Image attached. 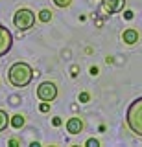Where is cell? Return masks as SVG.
<instances>
[{
	"instance_id": "12",
	"label": "cell",
	"mask_w": 142,
	"mask_h": 147,
	"mask_svg": "<svg viewBox=\"0 0 142 147\" xmlns=\"http://www.w3.org/2000/svg\"><path fill=\"white\" fill-rule=\"evenodd\" d=\"M70 2H72V0H54V4H56L57 7H68Z\"/></svg>"
},
{
	"instance_id": "4",
	"label": "cell",
	"mask_w": 142,
	"mask_h": 147,
	"mask_svg": "<svg viewBox=\"0 0 142 147\" xmlns=\"http://www.w3.org/2000/svg\"><path fill=\"white\" fill-rule=\"evenodd\" d=\"M37 98L41 101H48V103H52V101L57 98V86H56V83L43 81L37 86Z\"/></svg>"
},
{
	"instance_id": "13",
	"label": "cell",
	"mask_w": 142,
	"mask_h": 147,
	"mask_svg": "<svg viewBox=\"0 0 142 147\" xmlns=\"http://www.w3.org/2000/svg\"><path fill=\"white\" fill-rule=\"evenodd\" d=\"M85 145H87V147H98V145H100V142L96 140V138H89V140L85 142Z\"/></svg>"
},
{
	"instance_id": "19",
	"label": "cell",
	"mask_w": 142,
	"mask_h": 147,
	"mask_svg": "<svg viewBox=\"0 0 142 147\" xmlns=\"http://www.w3.org/2000/svg\"><path fill=\"white\" fill-rule=\"evenodd\" d=\"M90 74H92V76H96V74H98V68L92 66V68H90Z\"/></svg>"
},
{
	"instance_id": "7",
	"label": "cell",
	"mask_w": 142,
	"mask_h": 147,
	"mask_svg": "<svg viewBox=\"0 0 142 147\" xmlns=\"http://www.w3.org/2000/svg\"><path fill=\"white\" fill-rule=\"evenodd\" d=\"M67 131L70 132V134H79V132H83V121H81V118H70L67 121Z\"/></svg>"
},
{
	"instance_id": "16",
	"label": "cell",
	"mask_w": 142,
	"mask_h": 147,
	"mask_svg": "<svg viewBox=\"0 0 142 147\" xmlns=\"http://www.w3.org/2000/svg\"><path fill=\"white\" fill-rule=\"evenodd\" d=\"M124 17H126L127 20H131V18H133V11H124Z\"/></svg>"
},
{
	"instance_id": "17",
	"label": "cell",
	"mask_w": 142,
	"mask_h": 147,
	"mask_svg": "<svg viewBox=\"0 0 142 147\" xmlns=\"http://www.w3.org/2000/svg\"><path fill=\"white\" fill-rule=\"evenodd\" d=\"M52 123H54L56 127H59V125H61V118H54V119H52Z\"/></svg>"
},
{
	"instance_id": "6",
	"label": "cell",
	"mask_w": 142,
	"mask_h": 147,
	"mask_svg": "<svg viewBox=\"0 0 142 147\" xmlns=\"http://www.w3.org/2000/svg\"><path fill=\"white\" fill-rule=\"evenodd\" d=\"M124 6H126V0H102V7L109 13V15L120 13L124 9Z\"/></svg>"
},
{
	"instance_id": "5",
	"label": "cell",
	"mask_w": 142,
	"mask_h": 147,
	"mask_svg": "<svg viewBox=\"0 0 142 147\" xmlns=\"http://www.w3.org/2000/svg\"><path fill=\"white\" fill-rule=\"evenodd\" d=\"M13 46V35L6 26L0 24V57H4Z\"/></svg>"
},
{
	"instance_id": "9",
	"label": "cell",
	"mask_w": 142,
	"mask_h": 147,
	"mask_svg": "<svg viewBox=\"0 0 142 147\" xmlns=\"http://www.w3.org/2000/svg\"><path fill=\"white\" fill-rule=\"evenodd\" d=\"M7 125H10V114H7L6 110H2V109H0V132H2V131H6Z\"/></svg>"
},
{
	"instance_id": "8",
	"label": "cell",
	"mask_w": 142,
	"mask_h": 147,
	"mask_svg": "<svg viewBox=\"0 0 142 147\" xmlns=\"http://www.w3.org/2000/svg\"><path fill=\"white\" fill-rule=\"evenodd\" d=\"M122 40L126 44H135V42H139V31L137 30H133V28H127L126 31L122 33Z\"/></svg>"
},
{
	"instance_id": "1",
	"label": "cell",
	"mask_w": 142,
	"mask_h": 147,
	"mask_svg": "<svg viewBox=\"0 0 142 147\" xmlns=\"http://www.w3.org/2000/svg\"><path fill=\"white\" fill-rule=\"evenodd\" d=\"M33 79V68L28 63H13L7 70V81L17 88H24L28 86Z\"/></svg>"
},
{
	"instance_id": "11",
	"label": "cell",
	"mask_w": 142,
	"mask_h": 147,
	"mask_svg": "<svg viewBox=\"0 0 142 147\" xmlns=\"http://www.w3.org/2000/svg\"><path fill=\"white\" fill-rule=\"evenodd\" d=\"M39 20L41 22H50L52 20V11H50V9H41L39 11Z\"/></svg>"
},
{
	"instance_id": "3",
	"label": "cell",
	"mask_w": 142,
	"mask_h": 147,
	"mask_svg": "<svg viewBox=\"0 0 142 147\" xmlns=\"http://www.w3.org/2000/svg\"><path fill=\"white\" fill-rule=\"evenodd\" d=\"M13 24H15V28H19V31H28L35 24V13L31 9L20 7L13 17Z\"/></svg>"
},
{
	"instance_id": "15",
	"label": "cell",
	"mask_w": 142,
	"mask_h": 147,
	"mask_svg": "<svg viewBox=\"0 0 142 147\" xmlns=\"http://www.w3.org/2000/svg\"><path fill=\"white\" fill-rule=\"evenodd\" d=\"M89 98H90V96L87 94V92H81V94H79V101H81V103H87V101H89Z\"/></svg>"
},
{
	"instance_id": "2",
	"label": "cell",
	"mask_w": 142,
	"mask_h": 147,
	"mask_svg": "<svg viewBox=\"0 0 142 147\" xmlns=\"http://www.w3.org/2000/svg\"><path fill=\"white\" fill-rule=\"evenodd\" d=\"M126 121L129 131H133V134L142 136V98H137L135 101H131V105L127 107V112H126Z\"/></svg>"
},
{
	"instance_id": "18",
	"label": "cell",
	"mask_w": 142,
	"mask_h": 147,
	"mask_svg": "<svg viewBox=\"0 0 142 147\" xmlns=\"http://www.w3.org/2000/svg\"><path fill=\"white\" fill-rule=\"evenodd\" d=\"M10 145L11 147H17V145H19V142H17V140H10Z\"/></svg>"
},
{
	"instance_id": "14",
	"label": "cell",
	"mask_w": 142,
	"mask_h": 147,
	"mask_svg": "<svg viewBox=\"0 0 142 147\" xmlns=\"http://www.w3.org/2000/svg\"><path fill=\"white\" fill-rule=\"evenodd\" d=\"M39 110H41V112H48V110H50V103H48V101H43V103L39 105Z\"/></svg>"
},
{
	"instance_id": "10",
	"label": "cell",
	"mask_w": 142,
	"mask_h": 147,
	"mask_svg": "<svg viewBox=\"0 0 142 147\" xmlns=\"http://www.w3.org/2000/svg\"><path fill=\"white\" fill-rule=\"evenodd\" d=\"M10 123H11V127H13V129H20V127H24V116H20V114H15V116H11Z\"/></svg>"
}]
</instances>
